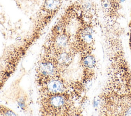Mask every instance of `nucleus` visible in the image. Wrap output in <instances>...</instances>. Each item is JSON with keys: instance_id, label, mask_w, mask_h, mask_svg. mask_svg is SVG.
I'll return each mask as SVG.
<instances>
[{"instance_id": "obj_6", "label": "nucleus", "mask_w": 131, "mask_h": 116, "mask_svg": "<svg viewBox=\"0 0 131 116\" xmlns=\"http://www.w3.org/2000/svg\"><path fill=\"white\" fill-rule=\"evenodd\" d=\"M0 115H16V114L10 108L0 105Z\"/></svg>"}, {"instance_id": "obj_3", "label": "nucleus", "mask_w": 131, "mask_h": 116, "mask_svg": "<svg viewBox=\"0 0 131 116\" xmlns=\"http://www.w3.org/2000/svg\"><path fill=\"white\" fill-rule=\"evenodd\" d=\"M40 87L41 97L67 92L68 90V86L60 76L51 79Z\"/></svg>"}, {"instance_id": "obj_4", "label": "nucleus", "mask_w": 131, "mask_h": 116, "mask_svg": "<svg viewBox=\"0 0 131 116\" xmlns=\"http://www.w3.org/2000/svg\"><path fill=\"white\" fill-rule=\"evenodd\" d=\"M73 52L67 50L61 52L54 56L60 72L68 67L72 63L73 59Z\"/></svg>"}, {"instance_id": "obj_9", "label": "nucleus", "mask_w": 131, "mask_h": 116, "mask_svg": "<svg viewBox=\"0 0 131 116\" xmlns=\"http://www.w3.org/2000/svg\"><path fill=\"white\" fill-rule=\"evenodd\" d=\"M126 0H118V2L120 3H124V2H125Z\"/></svg>"}, {"instance_id": "obj_2", "label": "nucleus", "mask_w": 131, "mask_h": 116, "mask_svg": "<svg viewBox=\"0 0 131 116\" xmlns=\"http://www.w3.org/2000/svg\"><path fill=\"white\" fill-rule=\"evenodd\" d=\"M60 72L54 56L45 54L36 66V82L40 86L51 79L59 77Z\"/></svg>"}, {"instance_id": "obj_1", "label": "nucleus", "mask_w": 131, "mask_h": 116, "mask_svg": "<svg viewBox=\"0 0 131 116\" xmlns=\"http://www.w3.org/2000/svg\"><path fill=\"white\" fill-rule=\"evenodd\" d=\"M72 109V101L67 92L41 97L40 110L42 115H71Z\"/></svg>"}, {"instance_id": "obj_10", "label": "nucleus", "mask_w": 131, "mask_h": 116, "mask_svg": "<svg viewBox=\"0 0 131 116\" xmlns=\"http://www.w3.org/2000/svg\"><path fill=\"white\" fill-rule=\"evenodd\" d=\"M130 27H131V24H130Z\"/></svg>"}, {"instance_id": "obj_8", "label": "nucleus", "mask_w": 131, "mask_h": 116, "mask_svg": "<svg viewBox=\"0 0 131 116\" xmlns=\"http://www.w3.org/2000/svg\"><path fill=\"white\" fill-rule=\"evenodd\" d=\"M99 101H98V99H95L93 101V106L94 107H97L99 105Z\"/></svg>"}, {"instance_id": "obj_11", "label": "nucleus", "mask_w": 131, "mask_h": 116, "mask_svg": "<svg viewBox=\"0 0 131 116\" xmlns=\"http://www.w3.org/2000/svg\"><path fill=\"white\" fill-rule=\"evenodd\" d=\"M66 1H68V0H66Z\"/></svg>"}, {"instance_id": "obj_7", "label": "nucleus", "mask_w": 131, "mask_h": 116, "mask_svg": "<svg viewBox=\"0 0 131 116\" xmlns=\"http://www.w3.org/2000/svg\"><path fill=\"white\" fill-rule=\"evenodd\" d=\"M124 115H131V106H129L128 108H127L125 112L124 113Z\"/></svg>"}, {"instance_id": "obj_5", "label": "nucleus", "mask_w": 131, "mask_h": 116, "mask_svg": "<svg viewBox=\"0 0 131 116\" xmlns=\"http://www.w3.org/2000/svg\"><path fill=\"white\" fill-rule=\"evenodd\" d=\"M81 64L85 68L91 69L95 67L96 61L94 56L90 54H86L82 57Z\"/></svg>"}]
</instances>
